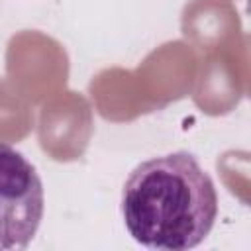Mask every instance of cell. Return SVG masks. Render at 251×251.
Returning <instances> with one entry per match:
<instances>
[{"label":"cell","mask_w":251,"mask_h":251,"mask_svg":"<svg viewBox=\"0 0 251 251\" xmlns=\"http://www.w3.org/2000/svg\"><path fill=\"white\" fill-rule=\"evenodd\" d=\"M122 216L129 235L143 247L192 249L214 227L216 184L188 151L151 157L126 178Z\"/></svg>","instance_id":"1"},{"label":"cell","mask_w":251,"mask_h":251,"mask_svg":"<svg viewBox=\"0 0 251 251\" xmlns=\"http://www.w3.org/2000/svg\"><path fill=\"white\" fill-rule=\"evenodd\" d=\"M45 198L35 167L0 143V251L25 249L39 229Z\"/></svg>","instance_id":"2"}]
</instances>
